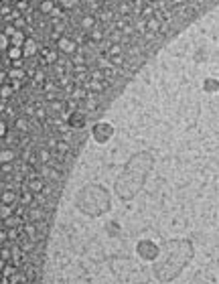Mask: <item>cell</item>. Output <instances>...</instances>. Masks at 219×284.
Returning a JSON list of instances; mask_svg holds the SVG:
<instances>
[{"label": "cell", "instance_id": "cell-23", "mask_svg": "<svg viewBox=\"0 0 219 284\" xmlns=\"http://www.w3.org/2000/svg\"><path fill=\"white\" fill-rule=\"evenodd\" d=\"M6 55H8V59L12 61V63H15V61H18V59H24V55H22V49H20V47H10Z\"/></svg>", "mask_w": 219, "mask_h": 284}, {"label": "cell", "instance_id": "cell-14", "mask_svg": "<svg viewBox=\"0 0 219 284\" xmlns=\"http://www.w3.org/2000/svg\"><path fill=\"white\" fill-rule=\"evenodd\" d=\"M35 201H36V193H33L27 185L20 189V199H18V205L20 207H31V205H35Z\"/></svg>", "mask_w": 219, "mask_h": 284}, {"label": "cell", "instance_id": "cell-8", "mask_svg": "<svg viewBox=\"0 0 219 284\" xmlns=\"http://www.w3.org/2000/svg\"><path fill=\"white\" fill-rule=\"evenodd\" d=\"M65 120H67V124L73 130H85V126H88V122H90V116L85 114V112H81V110H77V112L69 114Z\"/></svg>", "mask_w": 219, "mask_h": 284}, {"label": "cell", "instance_id": "cell-1", "mask_svg": "<svg viewBox=\"0 0 219 284\" xmlns=\"http://www.w3.org/2000/svg\"><path fill=\"white\" fill-rule=\"evenodd\" d=\"M152 167L154 154L150 151H138L126 160L120 177L114 183V193L120 197V201L136 199L138 193L144 189V183L148 179Z\"/></svg>", "mask_w": 219, "mask_h": 284}, {"label": "cell", "instance_id": "cell-3", "mask_svg": "<svg viewBox=\"0 0 219 284\" xmlns=\"http://www.w3.org/2000/svg\"><path fill=\"white\" fill-rule=\"evenodd\" d=\"M75 207L88 217H102L112 209V197L104 185L85 183L75 195Z\"/></svg>", "mask_w": 219, "mask_h": 284}, {"label": "cell", "instance_id": "cell-2", "mask_svg": "<svg viewBox=\"0 0 219 284\" xmlns=\"http://www.w3.org/2000/svg\"><path fill=\"white\" fill-rule=\"evenodd\" d=\"M195 256L193 242L185 238H177V240H168L163 248L161 256L154 262V278L158 282H173L181 276V272L185 270Z\"/></svg>", "mask_w": 219, "mask_h": 284}, {"label": "cell", "instance_id": "cell-20", "mask_svg": "<svg viewBox=\"0 0 219 284\" xmlns=\"http://www.w3.org/2000/svg\"><path fill=\"white\" fill-rule=\"evenodd\" d=\"M203 92L205 94H217L219 92V79H215V77H205L203 79Z\"/></svg>", "mask_w": 219, "mask_h": 284}, {"label": "cell", "instance_id": "cell-17", "mask_svg": "<svg viewBox=\"0 0 219 284\" xmlns=\"http://www.w3.org/2000/svg\"><path fill=\"white\" fill-rule=\"evenodd\" d=\"M17 158H20L18 151H15V148H10V146H2V151H0V160H2V163H15Z\"/></svg>", "mask_w": 219, "mask_h": 284}, {"label": "cell", "instance_id": "cell-27", "mask_svg": "<svg viewBox=\"0 0 219 284\" xmlns=\"http://www.w3.org/2000/svg\"><path fill=\"white\" fill-rule=\"evenodd\" d=\"M90 71H91V67H88V65H73L71 76H77V73H90Z\"/></svg>", "mask_w": 219, "mask_h": 284}, {"label": "cell", "instance_id": "cell-6", "mask_svg": "<svg viewBox=\"0 0 219 284\" xmlns=\"http://www.w3.org/2000/svg\"><path fill=\"white\" fill-rule=\"evenodd\" d=\"M39 175H41L47 183H55V185H65V177H67L63 170H59V169H55V167H51V165L39 167Z\"/></svg>", "mask_w": 219, "mask_h": 284}, {"label": "cell", "instance_id": "cell-24", "mask_svg": "<svg viewBox=\"0 0 219 284\" xmlns=\"http://www.w3.org/2000/svg\"><path fill=\"white\" fill-rule=\"evenodd\" d=\"M18 270V266L15 264V262H6V264H2V276H6V278H10L12 274H15Z\"/></svg>", "mask_w": 219, "mask_h": 284}, {"label": "cell", "instance_id": "cell-22", "mask_svg": "<svg viewBox=\"0 0 219 284\" xmlns=\"http://www.w3.org/2000/svg\"><path fill=\"white\" fill-rule=\"evenodd\" d=\"M15 94H17V90L12 88L10 83H6V85H2V88H0V95H2V102H10L12 97H15Z\"/></svg>", "mask_w": 219, "mask_h": 284}, {"label": "cell", "instance_id": "cell-5", "mask_svg": "<svg viewBox=\"0 0 219 284\" xmlns=\"http://www.w3.org/2000/svg\"><path fill=\"white\" fill-rule=\"evenodd\" d=\"M116 134V128L110 124V122H95L91 126V138L97 142V144H106L114 138Z\"/></svg>", "mask_w": 219, "mask_h": 284}, {"label": "cell", "instance_id": "cell-11", "mask_svg": "<svg viewBox=\"0 0 219 284\" xmlns=\"http://www.w3.org/2000/svg\"><path fill=\"white\" fill-rule=\"evenodd\" d=\"M24 224H27V217L20 215V213H12V215H8L6 219H2V227H6V229H12V227L22 229Z\"/></svg>", "mask_w": 219, "mask_h": 284}, {"label": "cell", "instance_id": "cell-13", "mask_svg": "<svg viewBox=\"0 0 219 284\" xmlns=\"http://www.w3.org/2000/svg\"><path fill=\"white\" fill-rule=\"evenodd\" d=\"M10 128H15L18 132H24V134H31V118L18 114L15 120L10 122Z\"/></svg>", "mask_w": 219, "mask_h": 284}, {"label": "cell", "instance_id": "cell-25", "mask_svg": "<svg viewBox=\"0 0 219 284\" xmlns=\"http://www.w3.org/2000/svg\"><path fill=\"white\" fill-rule=\"evenodd\" d=\"M118 55H124V47H122V45H110L106 57L110 59V57H118Z\"/></svg>", "mask_w": 219, "mask_h": 284}, {"label": "cell", "instance_id": "cell-18", "mask_svg": "<svg viewBox=\"0 0 219 284\" xmlns=\"http://www.w3.org/2000/svg\"><path fill=\"white\" fill-rule=\"evenodd\" d=\"M132 12H134V2L132 0H122V2H118V6H116V15L118 17H126V15H132Z\"/></svg>", "mask_w": 219, "mask_h": 284}, {"label": "cell", "instance_id": "cell-19", "mask_svg": "<svg viewBox=\"0 0 219 284\" xmlns=\"http://www.w3.org/2000/svg\"><path fill=\"white\" fill-rule=\"evenodd\" d=\"M57 6H59L61 10H63L65 15H71L73 10L81 6V2H79V0H59V2H57Z\"/></svg>", "mask_w": 219, "mask_h": 284}, {"label": "cell", "instance_id": "cell-28", "mask_svg": "<svg viewBox=\"0 0 219 284\" xmlns=\"http://www.w3.org/2000/svg\"><path fill=\"white\" fill-rule=\"evenodd\" d=\"M15 8L20 10L22 15H24V12H27V10L31 8V2H27V0H18V2H15Z\"/></svg>", "mask_w": 219, "mask_h": 284}, {"label": "cell", "instance_id": "cell-7", "mask_svg": "<svg viewBox=\"0 0 219 284\" xmlns=\"http://www.w3.org/2000/svg\"><path fill=\"white\" fill-rule=\"evenodd\" d=\"M57 51H59V55L73 57L79 51V45H77V41L73 39L71 35H65V37H61V39L57 41Z\"/></svg>", "mask_w": 219, "mask_h": 284}, {"label": "cell", "instance_id": "cell-29", "mask_svg": "<svg viewBox=\"0 0 219 284\" xmlns=\"http://www.w3.org/2000/svg\"><path fill=\"white\" fill-rule=\"evenodd\" d=\"M20 231H22V229H18V227H12V229H8V240H10V244L18 240V236H20Z\"/></svg>", "mask_w": 219, "mask_h": 284}, {"label": "cell", "instance_id": "cell-21", "mask_svg": "<svg viewBox=\"0 0 219 284\" xmlns=\"http://www.w3.org/2000/svg\"><path fill=\"white\" fill-rule=\"evenodd\" d=\"M163 27H164V24L161 22V20H158V19H150V20H146V33H161L163 31Z\"/></svg>", "mask_w": 219, "mask_h": 284}, {"label": "cell", "instance_id": "cell-16", "mask_svg": "<svg viewBox=\"0 0 219 284\" xmlns=\"http://www.w3.org/2000/svg\"><path fill=\"white\" fill-rule=\"evenodd\" d=\"M18 199H20V191H15V189H4L2 191V203L10 205V207H17Z\"/></svg>", "mask_w": 219, "mask_h": 284}, {"label": "cell", "instance_id": "cell-10", "mask_svg": "<svg viewBox=\"0 0 219 284\" xmlns=\"http://www.w3.org/2000/svg\"><path fill=\"white\" fill-rule=\"evenodd\" d=\"M17 244L20 246V248L27 252V254H31V252H35V250H39V248H45V246H41L39 242H35V240H31L27 233L24 231H20V236H18V240H17Z\"/></svg>", "mask_w": 219, "mask_h": 284}, {"label": "cell", "instance_id": "cell-9", "mask_svg": "<svg viewBox=\"0 0 219 284\" xmlns=\"http://www.w3.org/2000/svg\"><path fill=\"white\" fill-rule=\"evenodd\" d=\"M41 43L35 39V37H27V43H24V47H22V55H24V59L27 61H31V59H36L39 57V53H41Z\"/></svg>", "mask_w": 219, "mask_h": 284}, {"label": "cell", "instance_id": "cell-12", "mask_svg": "<svg viewBox=\"0 0 219 284\" xmlns=\"http://www.w3.org/2000/svg\"><path fill=\"white\" fill-rule=\"evenodd\" d=\"M24 185H27V187L33 191V193H43L45 191V187H47V181L39 175V172H36V175H33V177H29L27 179V183H24Z\"/></svg>", "mask_w": 219, "mask_h": 284}, {"label": "cell", "instance_id": "cell-15", "mask_svg": "<svg viewBox=\"0 0 219 284\" xmlns=\"http://www.w3.org/2000/svg\"><path fill=\"white\" fill-rule=\"evenodd\" d=\"M95 27H97V19L93 15H83L79 19V24H77V29L79 31H85V33H91Z\"/></svg>", "mask_w": 219, "mask_h": 284}, {"label": "cell", "instance_id": "cell-26", "mask_svg": "<svg viewBox=\"0 0 219 284\" xmlns=\"http://www.w3.org/2000/svg\"><path fill=\"white\" fill-rule=\"evenodd\" d=\"M79 110V102H75V100H71V97H67L65 100V114L69 116V114H73V112H77Z\"/></svg>", "mask_w": 219, "mask_h": 284}, {"label": "cell", "instance_id": "cell-4", "mask_svg": "<svg viewBox=\"0 0 219 284\" xmlns=\"http://www.w3.org/2000/svg\"><path fill=\"white\" fill-rule=\"evenodd\" d=\"M136 254L144 262H156L161 256V246L154 244L152 240H140L136 244Z\"/></svg>", "mask_w": 219, "mask_h": 284}, {"label": "cell", "instance_id": "cell-30", "mask_svg": "<svg viewBox=\"0 0 219 284\" xmlns=\"http://www.w3.org/2000/svg\"><path fill=\"white\" fill-rule=\"evenodd\" d=\"M57 90H59L57 81H47V83H45V88H43V94H49V92H57Z\"/></svg>", "mask_w": 219, "mask_h": 284}, {"label": "cell", "instance_id": "cell-32", "mask_svg": "<svg viewBox=\"0 0 219 284\" xmlns=\"http://www.w3.org/2000/svg\"><path fill=\"white\" fill-rule=\"evenodd\" d=\"M0 244H2V246H8L10 244V240H8V229L6 227H2V231H0Z\"/></svg>", "mask_w": 219, "mask_h": 284}, {"label": "cell", "instance_id": "cell-31", "mask_svg": "<svg viewBox=\"0 0 219 284\" xmlns=\"http://www.w3.org/2000/svg\"><path fill=\"white\" fill-rule=\"evenodd\" d=\"M10 132V128H8V120H2V122H0V136H6V134Z\"/></svg>", "mask_w": 219, "mask_h": 284}]
</instances>
